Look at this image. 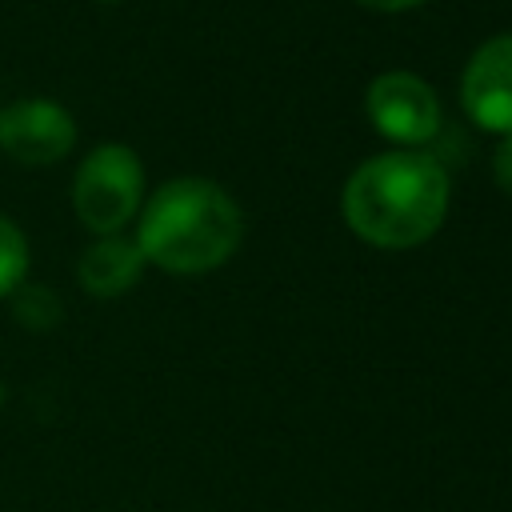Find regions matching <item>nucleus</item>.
<instances>
[{"mask_svg": "<svg viewBox=\"0 0 512 512\" xmlns=\"http://www.w3.org/2000/svg\"><path fill=\"white\" fill-rule=\"evenodd\" d=\"M448 168L424 148L380 152L364 160L344 192V224L372 248H416L448 212Z\"/></svg>", "mask_w": 512, "mask_h": 512, "instance_id": "obj_1", "label": "nucleus"}, {"mask_svg": "<svg viewBox=\"0 0 512 512\" xmlns=\"http://www.w3.org/2000/svg\"><path fill=\"white\" fill-rule=\"evenodd\" d=\"M244 240L240 204L204 176H176L160 184L136 228L148 264L172 276H200L220 268Z\"/></svg>", "mask_w": 512, "mask_h": 512, "instance_id": "obj_2", "label": "nucleus"}, {"mask_svg": "<svg viewBox=\"0 0 512 512\" xmlns=\"http://www.w3.org/2000/svg\"><path fill=\"white\" fill-rule=\"evenodd\" d=\"M144 200V164L128 144H96L72 180V208L96 236L120 232Z\"/></svg>", "mask_w": 512, "mask_h": 512, "instance_id": "obj_3", "label": "nucleus"}, {"mask_svg": "<svg viewBox=\"0 0 512 512\" xmlns=\"http://www.w3.org/2000/svg\"><path fill=\"white\" fill-rule=\"evenodd\" d=\"M368 120L380 136L424 148L440 136V100L416 72H380L368 84Z\"/></svg>", "mask_w": 512, "mask_h": 512, "instance_id": "obj_4", "label": "nucleus"}, {"mask_svg": "<svg viewBox=\"0 0 512 512\" xmlns=\"http://www.w3.org/2000/svg\"><path fill=\"white\" fill-rule=\"evenodd\" d=\"M72 144H76V120L68 116L64 104L48 96H28L0 108V148L28 168L64 160Z\"/></svg>", "mask_w": 512, "mask_h": 512, "instance_id": "obj_5", "label": "nucleus"}, {"mask_svg": "<svg viewBox=\"0 0 512 512\" xmlns=\"http://www.w3.org/2000/svg\"><path fill=\"white\" fill-rule=\"evenodd\" d=\"M460 104L484 132H512V32L484 40L464 76H460Z\"/></svg>", "mask_w": 512, "mask_h": 512, "instance_id": "obj_6", "label": "nucleus"}, {"mask_svg": "<svg viewBox=\"0 0 512 512\" xmlns=\"http://www.w3.org/2000/svg\"><path fill=\"white\" fill-rule=\"evenodd\" d=\"M144 264H148V260H144L140 244L128 240V236H120V232H112V236H96V240L80 252L76 276H80V284H84L92 296L108 300V296L128 292V288L140 280Z\"/></svg>", "mask_w": 512, "mask_h": 512, "instance_id": "obj_7", "label": "nucleus"}, {"mask_svg": "<svg viewBox=\"0 0 512 512\" xmlns=\"http://www.w3.org/2000/svg\"><path fill=\"white\" fill-rule=\"evenodd\" d=\"M24 276H28V240L8 216H0V300L12 296L24 284Z\"/></svg>", "mask_w": 512, "mask_h": 512, "instance_id": "obj_8", "label": "nucleus"}, {"mask_svg": "<svg viewBox=\"0 0 512 512\" xmlns=\"http://www.w3.org/2000/svg\"><path fill=\"white\" fill-rule=\"evenodd\" d=\"M492 176H496L500 192L512 196V132L500 136V144H496V152H492Z\"/></svg>", "mask_w": 512, "mask_h": 512, "instance_id": "obj_9", "label": "nucleus"}, {"mask_svg": "<svg viewBox=\"0 0 512 512\" xmlns=\"http://www.w3.org/2000/svg\"><path fill=\"white\" fill-rule=\"evenodd\" d=\"M356 4H364L372 12H404V8H416L420 0H356Z\"/></svg>", "mask_w": 512, "mask_h": 512, "instance_id": "obj_10", "label": "nucleus"}]
</instances>
